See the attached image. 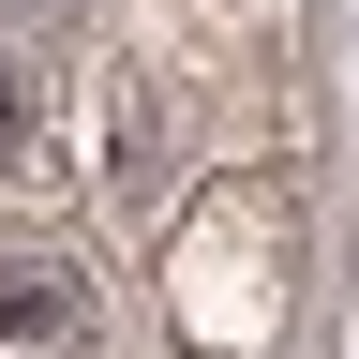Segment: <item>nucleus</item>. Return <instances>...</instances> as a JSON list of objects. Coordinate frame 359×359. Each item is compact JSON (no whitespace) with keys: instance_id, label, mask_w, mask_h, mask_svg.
<instances>
[{"instance_id":"obj_3","label":"nucleus","mask_w":359,"mask_h":359,"mask_svg":"<svg viewBox=\"0 0 359 359\" xmlns=\"http://www.w3.org/2000/svg\"><path fill=\"white\" fill-rule=\"evenodd\" d=\"M30 15H45V0H30Z\"/></svg>"},{"instance_id":"obj_1","label":"nucleus","mask_w":359,"mask_h":359,"mask_svg":"<svg viewBox=\"0 0 359 359\" xmlns=\"http://www.w3.org/2000/svg\"><path fill=\"white\" fill-rule=\"evenodd\" d=\"M90 330V285L45 255H0V344H75Z\"/></svg>"},{"instance_id":"obj_2","label":"nucleus","mask_w":359,"mask_h":359,"mask_svg":"<svg viewBox=\"0 0 359 359\" xmlns=\"http://www.w3.org/2000/svg\"><path fill=\"white\" fill-rule=\"evenodd\" d=\"M15 135H30V75L0 60V150H15Z\"/></svg>"}]
</instances>
